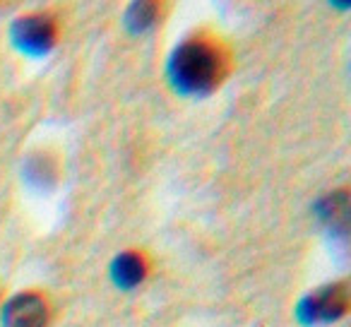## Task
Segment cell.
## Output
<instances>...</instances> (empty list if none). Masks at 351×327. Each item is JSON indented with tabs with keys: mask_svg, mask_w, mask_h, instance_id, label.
Here are the masks:
<instances>
[{
	"mask_svg": "<svg viewBox=\"0 0 351 327\" xmlns=\"http://www.w3.org/2000/svg\"><path fill=\"white\" fill-rule=\"evenodd\" d=\"M128 20H130L132 29H145V27L149 25L152 20H154V5H149V3H140V5H132V10H130V15H128Z\"/></svg>",
	"mask_w": 351,
	"mask_h": 327,
	"instance_id": "obj_6",
	"label": "cell"
},
{
	"mask_svg": "<svg viewBox=\"0 0 351 327\" xmlns=\"http://www.w3.org/2000/svg\"><path fill=\"white\" fill-rule=\"evenodd\" d=\"M113 277L121 287H135L145 277V263H142L140 255L125 253L113 263Z\"/></svg>",
	"mask_w": 351,
	"mask_h": 327,
	"instance_id": "obj_5",
	"label": "cell"
},
{
	"mask_svg": "<svg viewBox=\"0 0 351 327\" xmlns=\"http://www.w3.org/2000/svg\"><path fill=\"white\" fill-rule=\"evenodd\" d=\"M12 39L20 46L22 51H29V53H44L51 49L56 39V27L51 25V20L39 15L22 17L12 25Z\"/></svg>",
	"mask_w": 351,
	"mask_h": 327,
	"instance_id": "obj_2",
	"label": "cell"
},
{
	"mask_svg": "<svg viewBox=\"0 0 351 327\" xmlns=\"http://www.w3.org/2000/svg\"><path fill=\"white\" fill-rule=\"evenodd\" d=\"M46 303L36 293H20L10 298L3 311V327H44L46 325Z\"/></svg>",
	"mask_w": 351,
	"mask_h": 327,
	"instance_id": "obj_3",
	"label": "cell"
},
{
	"mask_svg": "<svg viewBox=\"0 0 351 327\" xmlns=\"http://www.w3.org/2000/svg\"><path fill=\"white\" fill-rule=\"evenodd\" d=\"M344 308H346V289L344 284H337V287L320 289L311 298H306L301 306V315L306 320L330 322L335 317H339L344 313Z\"/></svg>",
	"mask_w": 351,
	"mask_h": 327,
	"instance_id": "obj_4",
	"label": "cell"
},
{
	"mask_svg": "<svg viewBox=\"0 0 351 327\" xmlns=\"http://www.w3.org/2000/svg\"><path fill=\"white\" fill-rule=\"evenodd\" d=\"M224 58L215 44L205 39H191L173 51L169 63L171 82L181 92H207L221 80Z\"/></svg>",
	"mask_w": 351,
	"mask_h": 327,
	"instance_id": "obj_1",
	"label": "cell"
}]
</instances>
